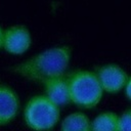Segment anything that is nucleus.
<instances>
[{
    "label": "nucleus",
    "instance_id": "f257e3e1",
    "mask_svg": "<svg viewBox=\"0 0 131 131\" xmlns=\"http://www.w3.org/2000/svg\"><path fill=\"white\" fill-rule=\"evenodd\" d=\"M72 56V49L67 45L55 46L12 67L18 76L36 82H42L64 76Z\"/></svg>",
    "mask_w": 131,
    "mask_h": 131
},
{
    "label": "nucleus",
    "instance_id": "39448f33",
    "mask_svg": "<svg viewBox=\"0 0 131 131\" xmlns=\"http://www.w3.org/2000/svg\"><path fill=\"white\" fill-rule=\"evenodd\" d=\"M32 44V36L29 29L24 25H13L4 31L3 48L11 54L27 52Z\"/></svg>",
    "mask_w": 131,
    "mask_h": 131
},
{
    "label": "nucleus",
    "instance_id": "7ed1b4c3",
    "mask_svg": "<svg viewBox=\"0 0 131 131\" xmlns=\"http://www.w3.org/2000/svg\"><path fill=\"white\" fill-rule=\"evenodd\" d=\"M59 106L45 95H35L29 99L24 111V120L34 131H48L59 121Z\"/></svg>",
    "mask_w": 131,
    "mask_h": 131
},
{
    "label": "nucleus",
    "instance_id": "9b49d317",
    "mask_svg": "<svg viewBox=\"0 0 131 131\" xmlns=\"http://www.w3.org/2000/svg\"><path fill=\"white\" fill-rule=\"evenodd\" d=\"M124 93H125V96L127 97V99L131 101V76L129 77V79L127 81V84L124 88Z\"/></svg>",
    "mask_w": 131,
    "mask_h": 131
},
{
    "label": "nucleus",
    "instance_id": "f03ea898",
    "mask_svg": "<svg viewBox=\"0 0 131 131\" xmlns=\"http://www.w3.org/2000/svg\"><path fill=\"white\" fill-rule=\"evenodd\" d=\"M71 102L81 108H94L102 99L103 89L95 72L79 70L69 77Z\"/></svg>",
    "mask_w": 131,
    "mask_h": 131
},
{
    "label": "nucleus",
    "instance_id": "1a4fd4ad",
    "mask_svg": "<svg viewBox=\"0 0 131 131\" xmlns=\"http://www.w3.org/2000/svg\"><path fill=\"white\" fill-rule=\"evenodd\" d=\"M92 131H120V116L115 112H102L92 120Z\"/></svg>",
    "mask_w": 131,
    "mask_h": 131
},
{
    "label": "nucleus",
    "instance_id": "6e6552de",
    "mask_svg": "<svg viewBox=\"0 0 131 131\" xmlns=\"http://www.w3.org/2000/svg\"><path fill=\"white\" fill-rule=\"evenodd\" d=\"M60 131H92V121L84 113L75 112L62 120Z\"/></svg>",
    "mask_w": 131,
    "mask_h": 131
},
{
    "label": "nucleus",
    "instance_id": "423d86ee",
    "mask_svg": "<svg viewBox=\"0 0 131 131\" xmlns=\"http://www.w3.org/2000/svg\"><path fill=\"white\" fill-rule=\"evenodd\" d=\"M45 96L57 106H62L71 102V93L68 77L61 76L52 78L43 83Z\"/></svg>",
    "mask_w": 131,
    "mask_h": 131
},
{
    "label": "nucleus",
    "instance_id": "20e7f679",
    "mask_svg": "<svg viewBox=\"0 0 131 131\" xmlns=\"http://www.w3.org/2000/svg\"><path fill=\"white\" fill-rule=\"evenodd\" d=\"M104 92L116 94L124 90L129 76L123 68L116 63H106L95 72Z\"/></svg>",
    "mask_w": 131,
    "mask_h": 131
},
{
    "label": "nucleus",
    "instance_id": "f8f14e48",
    "mask_svg": "<svg viewBox=\"0 0 131 131\" xmlns=\"http://www.w3.org/2000/svg\"><path fill=\"white\" fill-rule=\"evenodd\" d=\"M4 31L1 27H0V49L3 48V43H4Z\"/></svg>",
    "mask_w": 131,
    "mask_h": 131
},
{
    "label": "nucleus",
    "instance_id": "9d476101",
    "mask_svg": "<svg viewBox=\"0 0 131 131\" xmlns=\"http://www.w3.org/2000/svg\"><path fill=\"white\" fill-rule=\"evenodd\" d=\"M120 131H131V107L120 115Z\"/></svg>",
    "mask_w": 131,
    "mask_h": 131
},
{
    "label": "nucleus",
    "instance_id": "0eeeda50",
    "mask_svg": "<svg viewBox=\"0 0 131 131\" xmlns=\"http://www.w3.org/2000/svg\"><path fill=\"white\" fill-rule=\"evenodd\" d=\"M18 108L19 98L15 91L6 85H0V126H5L13 121Z\"/></svg>",
    "mask_w": 131,
    "mask_h": 131
}]
</instances>
